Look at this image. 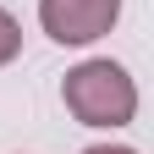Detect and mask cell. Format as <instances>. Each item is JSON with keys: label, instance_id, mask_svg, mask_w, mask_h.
I'll list each match as a JSON object with an SVG mask.
<instances>
[{"label": "cell", "instance_id": "6da1fadb", "mask_svg": "<svg viewBox=\"0 0 154 154\" xmlns=\"http://www.w3.org/2000/svg\"><path fill=\"white\" fill-rule=\"evenodd\" d=\"M61 99L83 127H127L138 116V83L116 61H83L66 72Z\"/></svg>", "mask_w": 154, "mask_h": 154}, {"label": "cell", "instance_id": "7a4b0ae2", "mask_svg": "<svg viewBox=\"0 0 154 154\" xmlns=\"http://www.w3.org/2000/svg\"><path fill=\"white\" fill-rule=\"evenodd\" d=\"M121 17V0H38V22L55 44H94Z\"/></svg>", "mask_w": 154, "mask_h": 154}, {"label": "cell", "instance_id": "3957f363", "mask_svg": "<svg viewBox=\"0 0 154 154\" xmlns=\"http://www.w3.org/2000/svg\"><path fill=\"white\" fill-rule=\"evenodd\" d=\"M17 50H22V22L0 6V66H11V61H17Z\"/></svg>", "mask_w": 154, "mask_h": 154}, {"label": "cell", "instance_id": "277c9868", "mask_svg": "<svg viewBox=\"0 0 154 154\" xmlns=\"http://www.w3.org/2000/svg\"><path fill=\"white\" fill-rule=\"evenodd\" d=\"M83 154H138V149H121V143H94V149H83Z\"/></svg>", "mask_w": 154, "mask_h": 154}]
</instances>
